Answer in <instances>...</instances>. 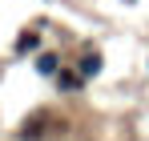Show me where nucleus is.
I'll return each mask as SVG.
<instances>
[{
    "label": "nucleus",
    "mask_w": 149,
    "mask_h": 141,
    "mask_svg": "<svg viewBox=\"0 0 149 141\" xmlns=\"http://www.w3.org/2000/svg\"><path fill=\"white\" fill-rule=\"evenodd\" d=\"M97 69H101V57H97V52H85V61H81V73H85V77H93Z\"/></svg>",
    "instance_id": "nucleus-1"
},
{
    "label": "nucleus",
    "mask_w": 149,
    "mask_h": 141,
    "mask_svg": "<svg viewBox=\"0 0 149 141\" xmlns=\"http://www.w3.org/2000/svg\"><path fill=\"white\" fill-rule=\"evenodd\" d=\"M56 85H61V89H81V77H77V73H61Z\"/></svg>",
    "instance_id": "nucleus-2"
},
{
    "label": "nucleus",
    "mask_w": 149,
    "mask_h": 141,
    "mask_svg": "<svg viewBox=\"0 0 149 141\" xmlns=\"http://www.w3.org/2000/svg\"><path fill=\"white\" fill-rule=\"evenodd\" d=\"M36 69H40V73H56V57H52V52H45V57L36 61Z\"/></svg>",
    "instance_id": "nucleus-3"
},
{
    "label": "nucleus",
    "mask_w": 149,
    "mask_h": 141,
    "mask_svg": "<svg viewBox=\"0 0 149 141\" xmlns=\"http://www.w3.org/2000/svg\"><path fill=\"white\" fill-rule=\"evenodd\" d=\"M16 48H20V52H32V48H36V32H24V36L16 40Z\"/></svg>",
    "instance_id": "nucleus-4"
}]
</instances>
